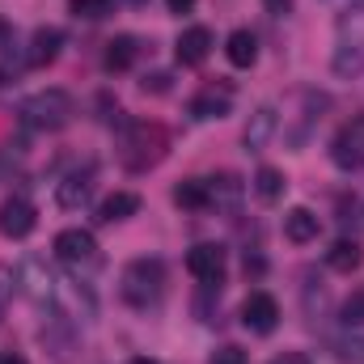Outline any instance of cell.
<instances>
[{"mask_svg": "<svg viewBox=\"0 0 364 364\" xmlns=\"http://www.w3.org/2000/svg\"><path fill=\"white\" fill-rule=\"evenodd\" d=\"M170 157V127L157 119H127L119 127V166L127 174H149Z\"/></svg>", "mask_w": 364, "mask_h": 364, "instance_id": "1", "label": "cell"}, {"mask_svg": "<svg viewBox=\"0 0 364 364\" xmlns=\"http://www.w3.org/2000/svg\"><path fill=\"white\" fill-rule=\"evenodd\" d=\"M166 284H170V275H166L161 259H132L119 275V296L132 309H157L166 296Z\"/></svg>", "mask_w": 364, "mask_h": 364, "instance_id": "2", "label": "cell"}, {"mask_svg": "<svg viewBox=\"0 0 364 364\" xmlns=\"http://www.w3.org/2000/svg\"><path fill=\"white\" fill-rule=\"evenodd\" d=\"M335 77L352 81L364 73V9H343L335 21V55H331Z\"/></svg>", "mask_w": 364, "mask_h": 364, "instance_id": "3", "label": "cell"}, {"mask_svg": "<svg viewBox=\"0 0 364 364\" xmlns=\"http://www.w3.org/2000/svg\"><path fill=\"white\" fill-rule=\"evenodd\" d=\"M17 114L34 132H64L73 123V114H77V102H73V93H64V90H38L34 97L21 102Z\"/></svg>", "mask_w": 364, "mask_h": 364, "instance_id": "4", "label": "cell"}, {"mask_svg": "<svg viewBox=\"0 0 364 364\" xmlns=\"http://www.w3.org/2000/svg\"><path fill=\"white\" fill-rule=\"evenodd\" d=\"M38 343H43V352H47L51 360L68 364L81 352V331H77V322H73L68 314H51V318L43 322V331H38Z\"/></svg>", "mask_w": 364, "mask_h": 364, "instance_id": "5", "label": "cell"}, {"mask_svg": "<svg viewBox=\"0 0 364 364\" xmlns=\"http://www.w3.org/2000/svg\"><path fill=\"white\" fill-rule=\"evenodd\" d=\"M331 161L343 170V174H356L364 170V114H356L352 123H343L331 140Z\"/></svg>", "mask_w": 364, "mask_h": 364, "instance_id": "6", "label": "cell"}, {"mask_svg": "<svg viewBox=\"0 0 364 364\" xmlns=\"http://www.w3.org/2000/svg\"><path fill=\"white\" fill-rule=\"evenodd\" d=\"M186 272L195 275L203 288H225V246L199 242L186 250Z\"/></svg>", "mask_w": 364, "mask_h": 364, "instance_id": "7", "label": "cell"}, {"mask_svg": "<svg viewBox=\"0 0 364 364\" xmlns=\"http://www.w3.org/2000/svg\"><path fill=\"white\" fill-rule=\"evenodd\" d=\"M34 225H38V208H34L26 195H9V199L0 203V233H4L9 242H26V237L34 233Z\"/></svg>", "mask_w": 364, "mask_h": 364, "instance_id": "8", "label": "cell"}, {"mask_svg": "<svg viewBox=\"0 0 364 364\" xmlns=\"http://www.w3.org/2000/svg\"><path fill=\"white\" fill-rule=\"evenodd\" d=\"M55 259L68 267H93L97 263V237L90 229H64L55 233Z\"/></svg>", "mask_w": 364, "mask_h": 364, "instance_id": "9", "label": "cell"}, {"mask_svg": "<svg viewBox=\"0 0 364 364\" xmlns=\"http://www.w3.org/2000/svg\"><path fill=\"white\" fill-rule=\"evenodd\" d=\"M17 292H26L34 305H43V301H55V275L51 267L43 263V259H26L21 267H17Z\"/></svg>", "mask_w": 364, "mask_h": 364, "instance_id": "10", "label": "cell"}, {"mask_svg": "<svg viewBox=\"0 0 364 364\" xmlns=\"http://www.w3.org/2000/svg\"><path fill=\"white\" fill-rule=\"evenodd\" d=\"M242 326L250 335H272L275 326H279V301H275L272 292H250L242 301Z\"/></svg>", "mask_w": 364, "mask_h": 364, "instance_id": "11", "label": "cell"}, {"mask_svg": "<svg viewBox=\"0 0 364 364\" xmlns=\"http://www.w3.org/2000/svg\"><path fill=\"white\" fill-rule=\"evenodd\" d=\"M90 199H93V166L73 170V174H64V178L55 182V203H60L64 212H77V208H85Z\"/></svg>", "mask_w": 364, "mask_h": 364, "instance_id": "12", "label": "cell"}, {"mask_svg": "<svg viewBox=\"0 0 364 364\" xmlns=\"http://www.w3.org/2000/svg\"><path fill=\"white\" fill-rule=\"evenodd\" d=\"M64 30L60 26H38L34 30V38H30V47H26V64L30 68H47V64H55L60 60V51H64Z\"/></svg>", "mask_w": 364, "mask_h": 364, "instance_id": "13", "label": "cell"}, {"mask_svg": "<svg viewBox=\"0 0 364 364\" xmlns=\"http://www.w3.org/2000/svg\"><path fill=\"white\" fill-rule=\"evenodd\" d=\"M233 110V85H208L191 97V119L208 123V119H225Z\"/></svg>", "mask_w": 364, "mask_h": 364, "instance_id": "14", "label": "cell"}, {"mask_svg": "<svg viewBox=\"0 0 364 364\" xmlns=\"http://www.w3.org/2000/svg\"><path fill=\"white\" fill-rule=\"evenodd\" d=\"M174 55H178L182 68H199V64L212 55V30H208V26H191V30H182L178 43H174Z\"/></svg>", "mask_w": 364, "mask_h": 364, "instance_id": "15", "label": "cell"}, {"mask_svg": "<svg viewBox=\"0 0 364 364\" xmlns=\"http://www.w3.org/2000/svg\"><path fill=\"white\" fill-rule=\"evenodd\" d=\"M203 182H208V208L237 216L242 195H246V182L237 178V174H220V178H203Z\"/></svg>", "mask_w": 364, "mask_h": 364, "instance_id": "16", "label": "cell"}, {"mask_svg": "<svg viewBox=\"0 0 364 364\" xmlns=\"http://www.w3.org/2000/svg\"><path fill=\"white\" fill-rule=\"evenodd\" d=\"M275 127H279V114H275V106H259V110L250 114V123H246V132H242V144H246L250 153H259V149H267V140L275 136Z\"/></svg>", "mask_w": 364, "mask_h": 364, "instance_id": "17", "label": "cell"}, {"mask_svg": "<svg viewBox=\"0 0 364 364\" xmlns=\"http://www.w3.org/2000/svg\"><path fill=\"white\" fill-rule=\"evenodd\" d=\"M318 229H322V220H318L309 208H292V212H284V237H288L292 246H309V242H318Z\"/></svg>", "mask_w": 364, "mask_h": 364, "instance_id": "18", "label": "cell"}, {"mask_svg": "<svg viewBox=\"0 0 364 364\" xmlns=\"http://www.w3.org/2000/svg\"><path fill=\"white\" fill-rule=\"evenodd\" d=\"M136 212H140V195L136 191H114V195H106L97 203V220L102 225H119V220H127Z\"/></svg>", "mask_w": 364, "mask_h": 364, "instance_id": "19", "label": "cell"}, {"mask_svg": "<svg viewBox=\"0 0 364 364\" xmlns=\"http://www.w3.org/2000/svg\"><path fill=\"white\" fill-rule=\"evenodd\" d=\"M140 60V38L136 34H119L106 43V73H127Z\"/></svg>", "mask_w": 364, "mask_h": 364, "instance_id": "20", "label": "cell"}, {"mask_svg": "<svg viewBox=\"0 0 364 364\" xmlns=\"http://www.w3.org/2000/svg\"><path fill=\"white\" fill-rule=\"evenodd\" d=\"M360 263H364V250H360V242H356V237H339V242L326 250V267H331V272H339V275L360 272Z\"/></svg>", "mask_w": 364, "mask_h": 364, "instance_id": "21", "label": "cell"}, {"mask_svg": "<svg viewBox=\"0 0 364 364\" xmlns=\"http://www.w3.org/2000/svg\"><path fill=\"white\" fill-rule=\"evenodd\" d=\"M225 55H229L233 68H255V60H259V38H255L250 30H233V34L225 38Z\"/></svg>", "mask_w": 364, "mask_h": 364, "instance_id": "22", "label": "cell"}, {"mask_svg": "<svg viewBox=\"0 0 364 364\" xmlns=\"http://www.w3.org/2000/svg\"><path fill=\"white\" fill-rule=\"evenodd\" d=\"M174 203L186 212H208V182L203 178H186L174 186Z\"/></svg>", "mask_w": 364, "mask_h": 364, "instance_id": "23", "label": "cell"}, {"mask_svg": "<svg viewBox=\"0 0 364 364\" xmlns=\"http://www.w3.org/2000/svg\"><path fill=\"white\" fill-rule=\"evenodd\" d=\"M284 174L275 170V166H259V174H255V195L263 199V203H275L279 195H284Z\"/></svg>", "mask_w": 364, "mask_h": 364, "instance_id": "24", "label": "cell"}, {"mask_svg": "<svg viewBox=\"0 0 364 364\" xmlns=\"http://www.w3.org/2000/svg\"><path fill=\"white\" fill-rule=\"evenodd\" d=\"M331 352H335V360H343V364H364V339L360 335H343V339L331 343Z\"/></svg>", "mask_w": 364, "mask_h": 364, "instance_id": "25", "label": "cell"}, {"mask_svg": "<svg viewBox=\"0 0 364 364\" xmlns=\"http://www.w3.org/2000/svg\"><path fill=\"white\" fill-rule=\"evenodd\" d=\"M68 9H73V17H90V21H97V17H106V13L114 9V0H68Z\"/></svg>", "mask_w": 364, "mask_h": 364, "instance_id": "26", "label": "cell"}, {"mask_svg": "<svg viewBox=\"0 0 364 364\" xmlns=\"http://www.w3.org/2000/svg\"><path fill=\"white\" fill-rule=\"evenodd\" d=\"M339 318H343V326H348V331H352V326H364V288H360V292H352V296L343 301Z\"/></svg>", "mask_w": 364, "mask_h": 364, "instance_id": "27", "label": "cell"}, {"mask_svg": "<svg viewBox=\"0 0 364 364\" xmlns=\"http://www.w3.org/2000/svg\"><path fill=\"white\" fill-rule=\"evenodd\" d=\"M13 292H17V272L9 263H0V318H4V309L13 301Z\"/></svg>", "mask_w": 364, "mask_h": 364, "instance_id": "28", "label": "cell"}, {"mask_svg": "<svg viewBox=\"0 0 364 364\" xmlns=\"http://www.w3.org/2000/svg\"><path fill=\"white\" fill-rule=\"evenodd\" d=\"M212 364H246V352H242L237 343H225V348H216Z\"/></svg>", "mask_w": 364, "mask_h": 364, "instance_id": "29", "label": "cell"}, {"mask_svg": "<svg viewBox=\"0 0 364 364\" xmlns=\"http://www.w3.org/2000/svg\"><path fill=\"white\" fill-rule=\"evenodd\" d=\"M140 90L144 93H170V73H149V77L140 81Z\"/></svg>", "mask_w": 364, "mask_h": 364, "instance_id": "30", "label": "cell"}, {"mask_svg": "<svg viewBox=\"0 0 364 364\" xmlns=\"http://www.w3.org/2000/svg\"><path fill=\"white\" fill-rule=\"evenodd\" d=\"M17 47V30H13V21H0V55H9Z\"/></svg>", "mask_w": 364, "mask_h": 364, "instance_id": "31", "label": "cell"}, {"mask_svg": "<svg viewBox=\"0 0 364 364\" xmlns=\"http://www.w3.org/2000/svg\"><path fill=\"white\" fill-rule=\"evenodd\" d=\"M195 4H199V0H166V9H170L174 17H182V13H191Z\"/></svg>", "mask_w": 364, "mask_h": 364, "instance_id": "32", "label": "cell"}, {"mask_svg": "<svg viewBox=\"0 0 364 364\" xmlns=\"http://www.w3.org/2000/svg\"><path fill=\"white\" fill-rule=\"evenodd\" d=\"M267 364H309V356H305V352H284V356H275V360H267Z\"/></svg>", "mask_w": 364, "mask_h": 364, "instance_id": "33", "label": "cell"}, {"mask_svg": "<svg viewBox=\"0 0 364 364\" xmlns=\"http://www.w3.org/2000/svg\"><path fill=\"white\" fill-rule=\"evenodd\" d=\"M263 4H267V13H275V17L292 13V0H263Z\"/></svg>", "mask_w": 364, "mask_h": 364, "instance_id": "34", "label": "cell"}, {"mask_svg": "<svg viewBox=\"0 0 364 364\" xmlns=\"http://www.w3.org/2000/svg\"><path fill=\"white\" fill-rule=\"evenodd\" d=\"M250 272H255V275H263V272H267V263H263L259 255H246V275H250Z\"/></svg>", "mask_w": 364, "mask_h": 364, "instance_id": "35", "label": "cell"}, {"mask_svg": "<svg viewBox=\"0 0 364 364\" xmlns=\"http://www.w3.org/2000/svg\"><path fill=\"white\" fill-rule=\"evenodd\" d=\"M0 364H26V360H21L17 352H4V356H0Z\"/></svg>", "mask_w": 364, "mask_h": 364, "instance_id": "36", "label": "cell"}, {"mask_svg": "<svg viewBox=\"0 0 364 364\" xmlns=\"http://www.w3.org/2000/svg\"><path fill=\"white\" fill-rule=\"evenodd\" d=\"M132 364H157V360H149V356H136V360H132Z\"/></svg>", "mask_w": 364, "mask_h": 364, "instance_id": "37", "label": "cell"}, {"mask_svg": "<svg viewBox=\"0 0 364 364\" xmlns=\"http://www.w3.org/2000/svg\"><path fill=\"white\" fill-rule=\"evenodd\" d=\"M4 170H9V161H4V157H0V174H4Z\"/></svg>", "mask_w": 364, "mask_h": 364, "instance_id": "38", "label": "cell"}, {"mask_svg": "<svg viewBox=\"0 0 364 364\" xmlns=\"http://www.w3.org/2000/svg\"><path fill=\"white\" fill-rule=\"evenodd\" d=\"M339 4H348V9H352V0H339Z\"/></svg>", "mask_w": 364, "mask_h": 364, "instance_id": "39", "label": "cell"}]
</instances>
